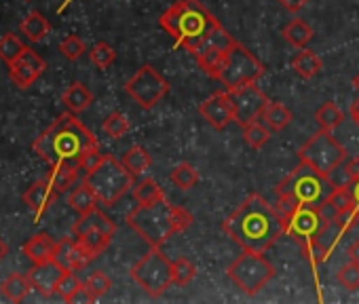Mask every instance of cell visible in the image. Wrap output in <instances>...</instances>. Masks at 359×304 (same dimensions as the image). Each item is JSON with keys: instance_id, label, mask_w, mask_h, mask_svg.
Masks as SVG:
<instances>
[{"instance_id": "38", "label": "cell", "mask_w": 359, "mask_h": 304, "mask_svg": "<svg viewBox=\"0 0 359 304\" xmlns=\"http://www.w3.org/2000/svg\"><path fill=\"white\" fill-rule=\"evenodd\" d=\"M102 129L106 135H110L112 139H121L127 131H129V120L125 118V114L121 112H110L104 123H102Z\"/></svg>"}, {"instance_id": "46", "label": "cell", "mask_w": 359, "mask_h": 304, "mask_svg": "<svg viewBox=\"0 0 359 304\" xmlns=\"http://www.w3.org/2000/svg\"><path fill=\"white\" fill-rule=\"evenodd\" d=\"M72 245H74V239H64V241H57V247H55V254H53V260H55L57 264H62L66 270H70Z\"/></svg>"}, {"instance_id": "18", "label": "cell", "mask_w": 359, "mask_h": 304, "mask_svg": "<svg viewBox=\"0 0 359 304\" xmlns=\"http://www.w3.org/2000/svg\"><path fill=\"white\" fill-rule=\"evenodd\" d=\"M57 197H60V195H57L55 188L51 186L49 178H43V180L34 182V184L24 193V203L36 214V218H41Z\"/></svg>"}, {"instance_id": "30", "label": "cell", "mask_w": 359, "mask_h": 304, "mask_svg": "<svg viewBox=\"0 0 359 304\" xmlns=\"http://www.w3.org/2000/svg\"><path fill=\"white\" fill-rule=\"evenodd\" d=\"M81 228H97L108 237H114V233H116V224L104 212H100L97 207L93 212H89L87 216H81V220L74 224L72 230H81Z\"/></svg>"}, {"instance_id": "19", "label": "cell", "mask_w": 359, "mask_h": 304, "mask_svg": "<svg viewBox=\"0 0 359 304\" xmlns=\"http://www.w3.org/2000/svg\"><path fill=\"white\" fill-rule=\"evenodd\" d=\"M72 233H74L76 243L91 256V260L97 258L110 245V241H112V237L104 235L97 228H81V230H72Z\"/></svg>"}, {"instance_id": "1", "label": "cell", "mask_w": 359, "mask_h": 304, "mask_svg": "<svg viewBox=\"0 0 359 304\" xmlns=\"http://www.w3.org/2000/svg\"><path fill=\"white\" fill-rule=\"evenodd\" d=\"M222 228L241 249L258 254L271 249L281 239V235H285V222L258 193L250 195L222 222Z\"/></svg>"}, {"instance_id": "39", "label": "cell", "mask_w": 359, "mask_h": 304, "mask_svg": "<svg viewBox=\"0 0 359 304\" xmlns=\"http://www.w3.org/2000/svg\"><path fill=\"white\" fill-rule=\"evenodd\" d=\"M89 57H91V62H93L100 70H106V68H110V66H112V62L116 60V51H114L108 43L100 41V43H95V45H93V49H91Z\"/></svg>"}, {"instance_id": "41", "label": "cell", "mask_w": 359, "mask_h": 304, "mask_svg": "<svg viewBox=\"0 0 359 304\" xmlns=\"http://www.w3.org/2000/svg\"><path fill=\"white\" fill-rule=\"evenodd\" d=\"M336 279H338V283L344 287V289H359V264H355V262H346L344 266H340L338 268V272H336Z\"/></svg>"}, {"instance_id": "47", "label": "cell", "mask_w": 359, "mask_h": 304, "mask_svg": "<svg viewBox=\"0 0 359 304\" xmlns=\"http://www.w3.org/2000/svg\"><path fill=\"white\" fill-rule=\"evenodd\" d=\"M81 302H95V298L91 296V291L87 289L85 283H83V285L72 293V298L68 300V304H81Z\"/></svg>"}, {"instance_id": "22", "label": "cell", "mask_w": 359, "mask_h": 304, "mask_svg": "<svg viewBox=\"0 0 359 304\" xmlns=\"http://www.w3.org/2000/svg\"><path fill=\"white\" fill-rule=\"evenodd\" d=\"M323 212H330V218L338 216V214H346V212H355V199L348 191V186H338L332 188V193L327 195V199L321 203Z\"/></svg>"}, {"instance_id": "25", "label": "cell", "mask_w": 359, "mask_h": 304, "mask_svg": "<svg viewBox=\"0 0 359 304\" xmlns=\"http://www.w3.org/2000/svg\"><path fill=\"white\" fill-rule=\"evenodd\" d=\"M55 247H57V241L51 239L49 235L41 233V235H34V237L24 245V254H26L32 262H45V260H51V258H53Z\"/></svg>"}, {"instance_id": "6", "label": "cell", "mask_w": 359, "mask_h": 304, "mask_svg": "<svg viewBox=\"0 0 359 304\" xmlns=\"http://www.w3.org/2000/svg\"><path fill=\"white\" fill-rule=\"evenodd\" d=\"M332 188L334 186L323 174L300 161L298 167L277 184V197H290L298 205H321Z\"/></svg>"}, {"instance_id": "4", "label": "cell", "mask_w": 359, "mask_h": 304, "mask_svg": "<svg viewBox=\"0 0 359 304\" xmlns=\"http://www.w3.org/2000/svg\"><path fill=\"white\" fill-rule=\"evenodd\" d=\"M158 26L189 53L218 26V20L199 0H177L161 18Z\"/></svg>"}, {"instance_id": "2", "label": "cell", "mask_w": 359, "mask_h": 304, "mask_svg": "<svg viewBox=\"0 0 359 304\" xmlns=\"http://www.w3.org/2000/svg\"><path fill=\"white\" fill-rule=\"evenodd\" d=\"M97 146L95 135L74 116V112L62 114L34 139V152L45 163H49V167L60 163H76L83 152Z\"/></svg>"}, {"instance_id": "10", "label": "cell", "mask_w": 359, "mask_h": 304, "mask_svg": "<svg viewBox=\"0 0 359 304\" xmlns=\"http://www.w3.org/2000/svg\"><path fill=\"white\" fill-rule=\"evenodd\" d=\"M226 272L245 296H256L275 277L277 270L262 254L243 249V254L229 266Z\"/></svg>"}, {"instance_id": "16", "label": "cell", "mask_w": 359, "mask_h": 304, "mask_svg": "<svg viewBox=\"0 0 359 304\" xmlns=\"http://www.w3.org/2000/svg\"><path fill=\"white\" fill-rule=\"evenodd\" d=\"M199 114L214 127V129H224L235 120V110H233V99L229 91H218L210 95L201 106Z\"/></svg>"}, {"instance_id": "21", "label": "cell", "mask_w": 359, "mask_h": 304, "mask_svg": "<svg viewBox=\"0 0 359 304\" xmlns=\"http://www.w3.org/2000/svg\"><path fill=\"white\" fill-rule=\"evenodd\" d=\"M97 197L91 191V186L83 180L79 186H72L70 195H68V205L79 214V216H87L89 212H93L97 207Z\"/></svg>"}, {"instance_id": "51", "label": "cell", "mask_w": 359, "mask_h": 304, "mask_svg": "<svg viewBox=\"0 0 359 304\" xmlns=\"http://www.w3.org/2000/svg\"><path fill=\"white\" fill-rule=\"evenodd\" d=\"M348 114H351V120L359 127V97L351 104V110H348Z\"/></svg>"}, {"instance_id": "15", "label": "cell", "mask_w": 359, "mask_h": 304, "mask_svg": "<svg viewBox=\"0 0 359 304\" xmlns=\"http://www.w3.org/2000/svg\"><path fill=\"white\" fill-rule=\"evenodd\" d=\"M45 70H47L45 60L34 49L26 47L22 55L13 64H9V78L15 87L28 89L45 74Z\"/></svg>"}, {"instance_id": "52", "label": "cell", "mask_w": 359, "mask_h": 304, "mask_svg": "<svg viewBox=\"0 0 359 304\" xmlns=\"http://www.w3.org/2000/svg\"><path fill=\"white\" fill-rule=\"evenodd\" d=\"M7 254H9V247H7V243L3 239H0V262L7 258Z\"/></svg>"}, {"instance_id": "28", "label": "cell", "mask_w": 359, "mask_h": 304, "mask_svg": "<svg viewBox=\"0 0 359 304\" xmlns=\"http://www.w3.org/2000/svg\"><path fill=\"white\" fill-rule=\"evenodd\" d=\"M30 289H32L30 277H28V275H20V272L9 275V277L5 279V283L0 285V291H3L5 298L11 300V302H22V300L28 296Z\"/></svg>"}, {"instance_id": "36", "label": "cell", "mask_w": 359, "mask_h": 304, "mask_svg": "<svg viewBox=\"0 0 359 304\" xmlns=\"http://www.w3.org/2000/svg\"><path fill=\"white\" fill-rule=\"evenodd\" d=\"M243 137H245V141H248L252 148L260 150V148L269 141V137H271V129H269L264 123L256 120V123H250V125H245V127H243Z\"/></svg>"}, {"instance_id": "48", "label": "cell", "mask_w": 359, "mask_h": 304, "mask_svg": "<svg viewBox=\"0 0 359 304\" xmlns=\"http://www.w3.org/2000/svg\"><path fill=\"white\" fill-rule=\"evenodd\" d=\"M277 3H279L285 11L298 13V11H302V9L309 5V0H277Z\"/></svg>"}, {"instance_id": "23", "label": "cell", "mask_w": 359, "mask_h": 304, "mask_svg": "<svg viewBox=\"0 0 359 304\" xmlns=\"http://www.w3.org/2000/svg\"><path fill=\"white\" fill-rule=\"evenodd\" d=\"M20 32H22V36H26L30 43H41V41L51 32V24H49V20H45L43 13L30 11V13L24 18V22L20 24Z\"/></svg>"}, {"instance_id": "53", "label": "cell", "mask_w": 359, "mask_h": 304, "mask_svg": "<svg viewBox=\"0 0 359 304\" xmlns=\"http://www.w3.org/2000/svg\"><path fill=\"white\" fill-rule=\"evenodd\" d=\"M353 87H355V91H359V74L353 76Z\"/></svg>"}, {"instance_id": "34", "label": "cell", "mask_w": 359, "mask_h": 304, "mask_svg": "<svg viewBox=\"0 0 359 304\" xmlns=\"http://www.w3.org/2000/svg\"><path fill=\"white\" fill-rule=\"evenodd\" d=\"M24 49H26V45H24V41L18 34L7 32L5 36H0V60H3L7 66L13 64L22 55Z\"/></svg>"}, {"instance_id": "44", "label": "cell", "mask_w": 359, "mask_h": 304, "mask_svg": "<svg viewBox=\"0 0 359 304\" xmlns=\"http://www.w3.org/2000/svg\"><path fill=\"white\" fill-rule=\"evenodd\" d=\"M302 247H304V258H306L313 266H317V264H321V262H325V260L330 258V251H327L317 239H311V241L302 243Z\"/></svg>"}, {"instance_id": "33", "label": "cell", "mask_w": 359, "mask_h": 304, "mask_svg": "<svg viewBox=\"0 0 359 304\" xmlns=\"http://www.w3.org/2000/svg\"><path fill=\"white\" fill-rule=\"evenodd\" d=\"M131 193H133V199H135L137 205H150V203H156L158 199L165 197L163 195V188L152 178H146V180L133 184Z\"/></svg>"}, {"instance_id": "3", "label": "cell", "mask_w": 359, "mask_h": 304, "mask_svg": "<svg viewBox=\"0 0 359 304\" xmlns=\"http://www.w3.org/2000/svg\"><path fill=\"white\" fill-rule=\"evenodd\" d=\"M195 222L193 214L184 207L171 205L165 197L150 205H137L129 216L127 224L150 245L161 247L171 235L187 230Z\"/></svg>"}, {"instance_id": "7", "label": "cell", "mask_w": 359, "mask_h": 304, "mask_svg": "<svg viewBox=\"0 0 359 304\" xmlns=\"http://www.w3.org/2000/svg\"><path fill=\"white\" fill-rule=\"evenodd\" d=\"M85 182L91 186L102 205H114L133 188V176L112 155H106L104 161L85 176Z\"/></svg>"}, {"instance_id": "9", "label": "cell", "mask_w": 359, "mask_h": 304, "mask_svg": "<svg viewBox=\"0 0 359 304\" xmlns=\"http://www.w3.org/2000/svg\"><path fill=\"white\" fill-rule=\"evenodd\" d=\"M131 279L152 298L163 296L173 283L171 260L163 256L161 247H150V251L131 266Z\"/></svg>"}, {"instance_id": "13", "label": "cell", "mask_w": 359, "mask_h": 304, "mask_svg": "<svg viewBox=\"0 0 359 304\" xmlns=\"http://www.w3.org/2000/svg\"><path fill=\"white\" fill-rule=\"evenodd\" d=\"M327 220L321 205H298L285 222V233L296 241L306 243L323 230Z\"/></svg>"}, {"instance_id": "45", "label": "cell", "mask_w": 359, "mask_h": 304, "mask_svg": "<svg viewBox=\"0 0 359 304\" xmlns=\"http://www.w3.org/2000/svg\"><path fill=\"white\" fill-rule=\"evenodd\" d=\"M104 157H106V155H102V152H100V146H97V148H91V150H87V152H83L81 159L76 161V165L81 167V172L89 174V172H93V170L104 161Z\"/></svg>"}, {"instance_id": "54", "label": "cell", "mask_w": 359, "mask_h": 304, "mask_svg": "<svg viewBox=\"0 0 359 304\" xmlns=\"http://www.w3.org/2000/svg\"><path fill=\"white\" fill-rule=\"evenodd\" d=\"M0 293H3V291H0Z\"/></svg>"}, {"instance_id": "5", "label": "cell", "mask_w": 359, "mask_h": 304, "mask_svg": "<svg viewBox=\"0 0 359 304\" xmlns=\"http://www.w3.org/2000/svg\"><path fill=\"white\" fill-rule=\"evenodd\" d=\"M264 72H266L264 64L248 47L235 41L226 49L214 78L222 83L224 91H237L245 85L256 83L260 76H264Z\"/></svg>"}, {"instance_id": "24", "label": "cell", "mask_w": 359, "mask_h": 304, "mask_svg": "<svg viewBox=\"0 0 359 304\" xmlns=\"http://www.w3.org/2000/svg\"><path fill=\"white\" fill-rule=\"evenodd\" d=\"M321 57L315 53V51H311V49H300L294 57H292V70L300 76V78H304V81H309V78H315L317 74H319V70H321Z\"/></svg>"}, {"instance_id": "12", "label": "cell", "mask_w": 359, "mask_h": 304, "mask_svg": "<svg viewBox=\"0 0 359 304\" xmlns=\"http://www.w3.org/2000/svg\"><path fill=\"white\" fill-rule=\"evenodd\" d=\"M233 43H235V39L218 24L191 53L197 60V64L201 66V70L214 78L216 72H218V66H220V62H222V57L226 53V49Z\"/></svg>"}, {"instance_id": "40", "label": "cell", "mask_w": 359, "mask_h": 304, "mask_svg": "<svg viewBox=\"0 0 359 304\" xmlns=\"http://www.w3.org/2000/svg\"><path fill=\"white\" fill-rule=\"evenodd\" d=\"M85 285H87V289L91 291V296H93L95 300H100L102 296L108 293V289L112 287V281H110V277H108L104 270H93V272L87 277Z\"/></svg>"}, {"instance_id": "27", "label": "cell", "mask_w": 359, "mask_h": 304, "mask_svg": "<svg viewBox=\"0 0 359 304\" xmlns=\"http://www.w3.org/2000/svg\"><path fill=\"white\" fill-rule=\"evenodd\" d=\"M292 112L281 104V102H269L260 120L271 129V131H283L292 123Z\"/></svg>"}, {"instance_id": "35", "label": "cell", "mask_w": 359, "mask_h": 304, "mask_svg": "<svg viewBox=\"0 0 359 304\" xmlns=\"http://www.w3.org/2000/svg\"><path fill=\"white\" fill-rule=\"evenodd\" d=\"M171 182L180 188V191H191L197 186L199 182V172L191 165V163H180L173 172H171Z\"/></svg>"}, {"instance_id": "50", "label": "cell", "mask_w": 359, "mask_h": 304, "mask_svg": "<svg viewBox=\"0 0 359 304\" xmlns=\"http://www.w3.org/2000/svg\"><path fill=\"white\" fill-rule=\"evenodd\" d=\"M348 260L351 262H355V264H359V237L351 243V247H348Z\"/></svg>"}, {"instance_id": "11", "label": "cell", "mask_w": 359, "mask_h": 304, "mask_svg": "<svg viewBox=\"0 0 359 304\" xmlns=\"http://www.w3.org/2000/svg\"><path fill=\"white\" fill-rule=\"evenodd\" d=\"M169 91V83L152 68V66H142L127 83H125V93L142 108V110H152Z\"/></svg>"}, {"instance_id": "32", "label": "cell", "mask_w": 359, "mask_h": 304, "mask_svg": "<svg viewBox=\"0 0 359 304\" xmlns=\"http://www.w3.org/2000/svg\"><path fill=\"white\" fill-rule=\"evenodd\" d=\"M315 120H317L319 129H323V131H334L336 127L342 125L344 114H342V110H340L334 102H325V104H321V106L317 108Z\"/></svg>"}, {"instance_id": "42", "label": "cell", "mask_w": 359, "mask_h": 304, "mask_svg": "<svg viewBox=\"0 0 359 304\" xmlns=\"http://www.w3.org/2000/svg\"><path fill=\"white\" fill-rule=\"evenodd\" d=\"M85 51H87V49H85V43H83L76 34H70V36H66V39L60 43V53H62L66 60H70V62L81 60Z\"/></svg>"}, {"instance_id": "8", "label": "cell", "mask_w": 359, "mask_h": 304, "mask_svg": "<svg viewBox=\"0 0 359 304\" xmlns=\"http://www.w3.org/2000/svg\"><path fill=\"white\" fill-rule=\"evenodd\" d=\"M348 157L346 148L332 135V131H323L319 129L309 141L302 144V148L298 150V159L309 163L311 167H315L319 174H323L325 178Z\"/></svg>"}, {"instance_id": "14", "label": "cell", "mask_w": 359, "mask_h": 304, "mask_svg": "<svg viewBox=\"0 0 359 304\" xmlns=\"http://www.w3.org/2000/svg\"><path fill=\"white\" fill-rule=\"evenodd\" d=\"M231 93V99H233V110H235V123L239 127H245L250 123H256L260 120L266 104L271 102L262 91L260 87H256V83L252 85H245L237 91H229Z\"/></svg>"}, {"instance_id": "17", "label": "cell", "mask_w": 359, "mask_h": 304, "mask_svg": "<svg viewBox=\"0 0 359 304\" xmlns=\"http://www.w3.org/2000/svg\"><path fill=\"white\" fill-rule=\"evenodd\" d=\"M64 275H66V268L62 264H57L53 258L45 260V262H34V266L28 270L32 287L39 289V293L45 298H49L57 291V285Z\"/></svg>"}, {"instance_id": "31", "label": "cell", "mask_w": 359, "mask_h": 304, "mask_svg": "<svg viewBox=\"0 0 359 304\" xmlns=\"http://www.w3.org/2000/svg\"><path fill=\"white\" fill-rule=\"evenodd\" d=\"M283 39L287 45H292L296 49H304L313 41V28L306 26L302 20H294L283 28Z\"/></svg>"}, {"instance_id": "37", "label": "cell", "mask_w": 359, "mask_h": 304, "mask_svg": "<svg viewBox=\"0 0 359 304\" xmlns=\"http://www.w3.org/2000/svg\"><path fill=\"white\" fill-rule=\"evenodd\" d=\"M171 270H173V283L177 285H189L195 277H197V268L189 258H177L171 262Z\"/></svg>"}, {"instance_id": "20", "label": "cell", "mask_w": 359, "mask_h": 304, "mask_svg": "<svg viewBox=\"0 0 359 304\" xmlns=\"http://www.w3.org/2000/svg\"><path fill=\"white\" fill-rule=\"evenodd\" d=\"M79 165L76 163H60V165H53L51 167V174L47 176L51 186L55 188L57 195H64L68 193L72 186H76L79 182Z\"/></svg>"}, {"instance_id": "55", "label": "cell", "mask_w": 359, "mask_h": 304, "mask_svg": "<svg viewBox=\"0 0 359 304\" xmlns=\"http://www.w3.org/2000/svg\"><path fill=\"white\" fill-rule=\"evenodd\" d=\"M68 3H70V0H68Z\"/></svg>"}, {"instance_id": "26", "label": "cell", "mask_w": 359, "mask_h": 304, "mask_svg": "<svg viewBox=\"0 0 359 304\" xmlns=\"http://www.w3.org/2000/svg\"><path fill=\"white\" fill-rule=\"evenodd\" d=\"M62 102L66 104V108H68L70 112L79 114V112L87 110V108L93 104V93H91L83 83H72V85L64 91Z\"/></svg>"}, {"instance_id": "49", "label": "cell", "mask_w": 359, "mask_h": 304, "mask_svg": "<svg viewBox=\"0 0 359 304\" xmlns=\"http://www.w3.org/2000/svg\"><path fill=\"white\" fill-rule=\"evenodd\" d=\"M348 191H351V195H353V199H355V212H357V216H359V178L351 180Z\"/></svg>"}, {"instance_id": "29", "label": "cell", "mask_w": 359, "mask_h": 304, "mask_svg": "<svg viewBox=\"0 0 359 304\" xmlns=\"http://www.w3.org/2000/svg\"><path fill=\"white\" fill-rule=\"evenodd\" d=\"M121 163L127 167V172L133 176V178H137V176H142V174H146V170L150 167V155L148 152L142 148V146H131L125 155H123V159H121Z\"/></svg>"}, {"instance_id": "43", "label": "cell", "mask_w": 359, "mask_h": 304, "mask_svg": "<svg viewBox=\"0 0 359 304\" xmlns=\"http://www.w3.org/2000/svg\"><path fill=\"white\" fill-rule=\"evenodd\" d=\"M81 285H83V281L76 277V270H66V275L62 277V281H60V285H57V291H55V293H60V296H62V300H64V302H68V300L72 298V293H74Z\"/></svg>"}]
</instances>
